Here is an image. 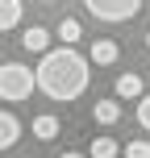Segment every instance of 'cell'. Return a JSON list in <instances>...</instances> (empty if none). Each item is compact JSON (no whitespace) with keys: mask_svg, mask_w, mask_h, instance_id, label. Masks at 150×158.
<instances>
[{"mask_svg":"<svg viewBox=\"0 0 150 158\" xmlns=\"http://www.w3.org/2000/svg\"><path fill=\"white\" fill-rule=\"evenodd\" d=\"M42 4H58V0H42Z\"/></svg>","mask_w":150,"mask_h":158,"instance_id":"2e32d148","label":"cell"},{"mask_svg":"<svg viewBox=\"0 0 150 158\" xmlns=\"http://www.w3.org/2000/svg\"><path fill=\"white\" fill-rule=\"evenodd\" d=\"M58 38L63 42H79L84 38V25H79L75 17H63V21H58Z\"/></svg>","mask_w":150,"mask_h":158,"instance_id":"7c38bea8","label":"cell"},{"mask_svg":"<svg viewBox=\"0 0 150 158\" xmlns=\"http://www.w3.org/2000/svg\"><path fill=\"white\" fill-rule=\"evenodd\" d=\"M21 25V0H0V33Z\"/></svg>","mask_w":150,"mask_h":158,"instance_id":"ba28073f","label":"cell"},{"mask_svg":"<svg viewBox=\"0 0 150 158\" xmlns=\"http://www.w3.org/2000/svg\"><path fill=\"white\" fill-rule=\"evenodd\" d=\"M17 137H21V121H17L13 112H0V150L17 146Z\"/></svg>","mask_w":150,"mask_h":158,"instance_id":"8992f818","label":"cell"},{"mask_svg":"<svg viewBox=\"0 0 150 158\" xmlns=\"http://www.w3.org/2000/svg\"><path fill=\"white\" fill-rule=\"evenodd\" d=\"M88 67H92V58H84L79 50L63 46V50H46L38 63V87L50 96V100H79V96L88 92Z\"/></svg>","mask_w":150,"mask_h":158,"instance_id":"6da1fadb","label":"cell"},{"mask_svg":"<svg viewBox=\"0 0 150 158\" xmlns=\"http://www.w3.org/2000/svg\"><path fill=\"white\" fill-rule=\"evenodd\" d=\"M142 4L146 0H84V8L96 17V21H113V25L134 21V17L142 13Z\"/></svg>","mask_w":150,"mask_h":158,"instance_id":"3957f363","label":"cell"},{"mask_svg":"<svg viewBox=\"0 0 150 158\" xmlns=\"http://www.w3.org/2000/svg\"><path fill=\"white\" fill-rule=\"evenodd\" d=\"M21 46L29 50V54H46L50 50V33L42 29V25H29V29L21 33Z\"/></svg>","mask_w":150,"mask_h":158,"instance_id":"5b68a950","label":"cell"},{"mask_svg":"<svg viewBox=\"0 0 150 158\" xmlns=\"http://www.w3.org/2000/svg\"><path fill=\"white\" fill-rule=\"evenodd\" d=\"M125 158H150V142H125Z\"/></svg>","mask_w":150,"mask_h":158,"instance_id":"4fadbf2b","label":"cell"},{"mask_svg":"<svg viewBox=\"0 0 150 158\" xmlns=\"http://www.w3.org/2000/svg\"><path fill=\"white\" fill-rule=\"evenodd\" d=\"M88 154H92V158H117V154H125V146H117L113 137H96Z\"/></svg>","mask_w":150,"mask_h":158,"instance_id":"8fae6325","label":"cell"},{"mask_svg":"<svg viewBox=\"0 0 150 158\" xmlns=\"http://www.w3.org/2000/svg\"><path fill=\"white\" fill-rule=\"evenodd\" d=\"M58 158H84V154H58Z\"/></svg>","mask_w":150,"mask_h":158,"instance_id":"9a60e30c","label":"cell"},{"mask_svg":"<svg viewBox=\"0 0 150 158\" xmlns=\"http://www.w3.org/2000/svg\"><path fill=\"white\" fill-rule=\"evenodd\" d=\"M33 83H38V71H29L25 63H4L0 67V100H8V104L25 100L33 92Z\"/></svg>","mask_w":150,"mask_h":158,"instance_id":"7a4b0ae2","label":"cell"},{"mask_svg":"<svg viewBox=\"0 0 150 158\" xmlns=\"http://www.w3.org/2000/svg\"><path fill=\"white\" fill-rule=\"evenodd\" d=\"M33 137H42V142H50V137H58V117H33Z\"/></svg>","mask_w":150,"mask_h":158,"instance_id":"30bf717a","label":"cell"},{"mask_svg":"<svg viewBox=\"0 0 150 158\" xmlns=\"http://www.w3.org/2000/svg\"><path fill=\"white\" fill-rule=\"evenodd\" d=\"M117 96H125V100H142V75H121V79H117Z\"/></svg>","mask_w":150,"mask_h":158,"instance_id":"9c48e42d","label":"cell"},{"mask_svg":"<svg viewBox=\"0 0 150 158\" xmlns=\"http://www.w3.org/2000/svg\"><path fill=\"white\" fill-rule=\"evenodd\" d=\"M146 46H150V33H146Z\"/></svg>","mask_w":150,"mask_h":158,"instance_id":"e0dca14e","label":"cell"},{"mask_svg":"<svg viewBox=\"0 0 150 158\" xmlns=\"http://www.w3.org/2000/svg\"><path fill=\"white\" fill-rule=\"evenodd\" d=\"M138 121H142V129L150 133V96H142V100H138Z\"/></svg>","mask_w":150,"mask_h":158,"instance_id":"5bb4252c","label":"cell"},{"mask_svg":"<svg viewBox=\"0 0 150 158\" xmlns=\"http://www.w3.org/2000/svg\"><path fill=\"white\" fill-rule=\"evenodd\" d=\"M92 117H96V125H117V121H121V104L117 100H96Z\"/></svg>","mask_w":150,"mask_h":158,"instance_id":"52a82bcc","label":"cell"},{"mask_svg":"<svg viewBox=\"0 0 150 158\" xmlns=\"http://www.w3.org/2000/svg\"><path fill=\"white\" fill-rule=\"evenodd\" d=\"M88 58H92L96 67H113V63L121 58V46H117L113 38H96L92 46H88Z\"/></svg>","mask_w":150,"mask_h":158,"instance_id":"277c9868","label":"cell"}]
</instances>
